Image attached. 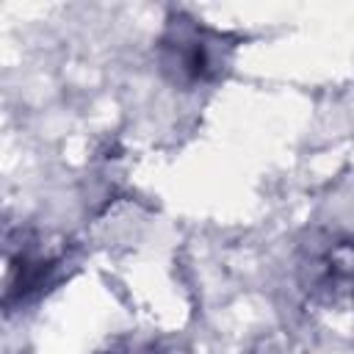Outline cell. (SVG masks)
<instances>
[{"mask_svg": "<svg viewBox=\"0 0 354 354\" xmlns=\"http://www.w3.org/2000/svg\"><path fill=\"white\" fill-rule=\"evenodd\" d=\"M307 296L324 304L354 301V238H326L310 246L299 266Z\"/></svg>", "mask_w": 354, "mask_h": 354, "instance_id": "cell-2", "label": "cell"}, {"mask_svg": "<svg viewBox=\"0 0 354 354\" xmlns=\"http://www.w3.org/2000/svg\"><path fill=\"white\" fill-rule=\"evenodd\" d=\"M238 44L235 33L218 30L188 11H169L155 39V58L171 86L191 91L227 77Z\"/></svg>", "mask_w": 354, "mask_h": 354, "instance_id": "cell-1", "label": "cell"}, {"mask_svg": "<svg viewBox=\"0 0 354 354\" xmlns=\"http://www.w3.org/2000/svg\"><path fill=\"white\" fill-rule=\"evenodd\" d=\"M111 354H158V351L152 346H147V343H127L122 348H113Z\"/></svg>", "mask_w": 354, "mask_h": 354, "instance_id": "cell-4", "label": "cell"}, {"mask_svg": "<svg viewBox=\"0 0 354 354\" xmlns=\"http://www.w3.org/2000/svg\"><path fill=\"white\" fill-rule=\"evenodd\" d=\"M6 310H14L17 304H25L28 299H33L44 285H50L55 268H58V257L47 254L39 241H30L28 232L19 230V241H14V235L8 232L6 238Z\"/></svg>", "mask_w": 354, "mask_h": 354, "instance_id": "cell-3", "label": "cell"}]
</instances>
